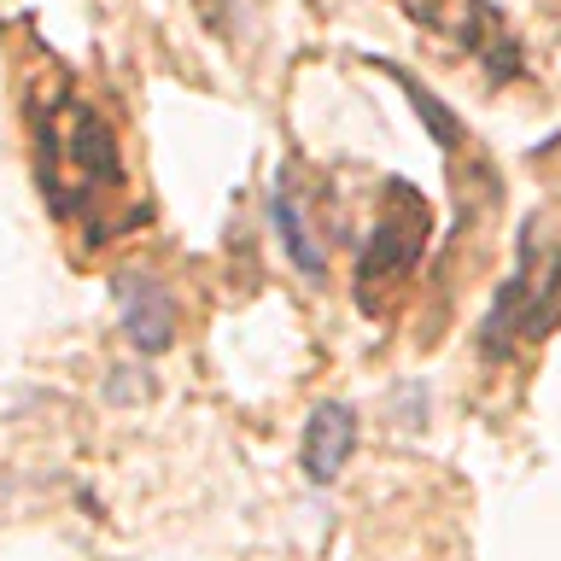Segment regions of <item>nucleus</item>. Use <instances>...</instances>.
Segmentation results:
<instances>
[{"label": "nucleus", "mask_w": 561, "mask_h": 561, "mask_svg": "<svg viewBox=\"0 0 561 561\" xmlns=\"http://www.w3.org/2000/svg\"><path fill=\"white\" fill-rule=\"evenodd\" d=\"M170 328H175V310H170V298L147 280V310L129 298V340L135 345H147V351H164L170 345Z\"/></svg>", "instance_id": "obj_4"}, {"label": "nucleus", "mask_w": 561, "mask_h": 561, "mask_svg": "<svg viewBox=\"0 0 561 561\" xmlns=\"http://www.w3.org/2000/svg\"><path fill=\"white\" fill-rule=\"evenodd\" d=\"M275 228H280V240H287V252H293V263L298 270H310V275H322V245H316V234H310V222H305V210H298V199H293V187H280L275 193Z\"/></svg>", "instance_id": "obj_3"}, {"label": "nucleus", "mask_w": 561, "mask_h": 561, "mask_svg": "<svg viewBox=\"0 0 561 561\" xmlns=\"http://www.w3.org/2000/svg\"><path fill=\"white\" fill-rule=\"evenodd\" d=\"M556 305H561V234L550 228V217H533L520 234L515 275H508L497 310H491V322H485V345L508 351L520 340H538V333L556 322Z\"/></svg>", "instance_id": "obj_1"}, {"label": "nucleus", "mask_w": 561, "mask_h": 561, "mask_svg": "<svg viewBox=\"0 0 561 561\" xmlns=\"http://www.w3.org/2000/svg\"><path fill=\"white\" fill-rule=\"evenodd\" d=\"M351 450H357V415L345 403H322L305 427V473L310 480H333L351 462Z\"/></svg>", "instance_id": "obj_2"}]
</instances>
